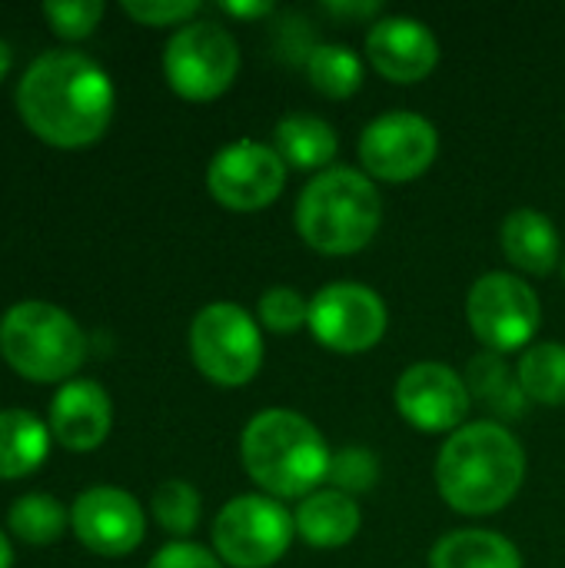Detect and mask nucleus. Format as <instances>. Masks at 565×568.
I'll use <instances>...</instances> for the list:
<instances>
[{
    "instance_id": "6e6552de",
    "label": "nucleus",
    "mask_w": 565,
    "mask_h": 568,
    "mask_svg": "<svg viewBox=\"0 0 565 568\" xmlns=\"http://www.w3.org/2000/svg\"><path fill=\"white\" fill-rule=\"evenodd\" d=\"M163 70L180 97L213 100L236 80L240 47L226 27L213 20H190L167 40Z\"/></svg>"
},
{
    "instance_id": "a878e982",
    "label": "nucleus",
    "mask_w": 565,
    "mask_h": 568,
    "mask_svg": "<svg viewBox=\"0 0 565 568\" xmlns=\"http://www.w3.org/2000/svg\"><path fill=\"white\" fill-rule=\"evenodd\" d=\"M153 519L170 536H190L200 523V493L183 479H167L153 493Z\"/></svg>"
},
{
    "instance_id": "cd10ccee",
    "label": "nucleus",
    "mask_w": 565,
    "mask_h": 568,
    "mask_svg": "<svg viewBox=\"0 0 565 568\" xmlns=\"http://www.w3.org/2000/svg\"><path fill=\"white\" fill-rule=\"evenodd\" d=\"M260 323L273 333H296L310 326V303L293 286H270L260 296Z\"/></svg>"
},
{
    "instance_id": "c85d7f7f",
    "label": "nucleus",
    "mask_w": 565,
    "mask_h": 568,
    "mask_svg": "<svg viewBox=\"0 0 565 568\" xmlns=\"http://www.w3.org/2000/svg\"><path fill=\"white\" fill-rule=\"evenodd\" d=\"M43 17L50 20V27L60 37L77 40V37H87L100 23L103 3L100 0H47L43 3Z\"/></svg>"
},
{
    "instance_id": "5701e85b",
    "label": "nucleus",
    "mask_w": 565,
    "mask_h": 568,
    "mask_svg": "<svg viewBox=\"0 0 565 568\" xmlns=\"http://www.w3.org/2000/svg\"><path fill=\"white\" fill-rule=\"evenodd\" d=\"M306 77L310 83L323 93V97H333V100H343V97H353L360 87H363V60L343 47V43H316L306 57Z\"/></svg>"
},
{
    "instance_id": "c756f323",
    "label": "nucleus",
    "mask_w": 565,
    "mask_h": 568,
    "mask_svg": "<svg viewBox=\"0 0 565 568\" xmlns=\"http://www.w3.org/2000/svg\"><path fill=\"white\" fill-rule=\"evenodd\" d=\"M123 10L140 23L167 27V23H180L200 13V3L196 0H123Z\"/></svg>"
},
{
    "instance_id": "72a5a7b5",
    "label": "nucleus",
    "mask_w": 565,
    "mask_h": 568,
    "mask_svg": "<svg viewBox=\"0 0 565 568\" xmlns=\"http://www.w3.org/2000/svg\"><path fill=\"white\" fill-rule=\"evenodd\" d=\"M10 559H13V552H10V542H7V536L0 532V568H10Z\"/></svg>"
},
{
    "instance_id": "20e7f679",
    "label": "nucleus",
    "mask_w": 565,
    "mask_h": 568,
    "mask_svg": "<svg viewBox=\"0 0 565 568\" xmlns=\"http://www.w3.org/2000/svg\"><path fill=\"white\" fill-rule=\"evenodd\" d=\"M383 220V200L373 180L350 166H330L316 173L296 200L300 236L326 253L346 256L363 250Z\"/></svg>"
},
{
    "instance_id": "dca6fc26",
    "label": "nucleus",
    "mask_w": 565,
    "mask_h": 568,
    "mask_svg": "<svg viewBox=\"0 0 565 568\" xmlns=\"http://www.w3.org/2000/svg\"><path fill=\"white\" fill-rule=\"evenodd\" d=\"M113 423L110 396L93 379H70L50 403V429L53 436L77 453L97 449Z\"/></svg>"
},
{
    "instance_id": "7c9ffc66",
    "label": "nucleus",
    "mask_w": 565,
    "mask_h": 568,
    "mask_svg": "<svg viewBox=\"0 0 565 568\" xmlns=\"http://www.w3.org/2000/svg\"><path fill=\"white\" fill-rule=\"evenodd\" d=\"M147 568H223L220 566V559L210 552V549H203V546H196V542H170V546H163L157 556H153V562Z\"/></svg>"
},
{
    "instance_id": "7ed1b4c3",
    "label": "nucleus",
    "mask_w": 565,
    "mask_h": 568,
    "mask_svg": "<svg viewBox=\"0 0 565 568\" xmlns=\"http://www.w3.org/2000/svg\"><path fill=\"white\" fill-rule=\"evenodd\" d=\"M240 459L246 476L270 499H306L326 483L333 453L306 416L263 409L240 436Z\"/></svg>"
},
{
    "instance_id": "6ab92c4d",
    "label": "nucleus",
    "mask_w": 565,
    "mask_h": 568,
    "mask_svg": "<svg viewBox=\"0 0 565 568\" xmlns=\"http://www.w3.org/2000/svg\"><path fill=\"white\" fill-rule=\"evenodd\" d=\"M273 150L280 153V160L286 166L296 170H330V163L336 160L340 140L336 130L313 113H290L276 123L273 130Z\"/></svg>"
},
{
    "instance_id": "473e14b6",
    "label": "nucleus",
    "mask_w": 565,
    "mask_h": 568,
    "mask_svg": "<svg viewBox=\"0 0 565 568\" xmlns=\"http://www.w3.org/2000/svg\"><path fill=\"white\" fill-rule=\"evenodd\" d=\"M330 10L333 13H350V17H366V13L380 10V3L376 0H370V3H330Z\"/></svg>"
},
{
    "instance_id": "4be33fe9",
    "label": "nucleus",
    "mask_w": 565,
    "mask_h": 568,
    "mask_svg": "<svg viewBox=\"0 0 565 568\" xmlns=\"http://www.w3.org/2000/svg\"><path fill=\"white\" fill-rule=\"evenodd\" d=\"M516 379L526 399L543 406H565V346L563 343H536L523 353Z\"/></svg>"
},
{
    "instance_id": "f3484780",
    "label": "nucleus",
    "mask_w": 565,
    "mask_h": 568,
    "mask_svg": "<svg viewBox=\"0 0 565 568\" xmlns=\"http://www.w3.org/2000/svg\"><path fill=\"white\" fill-rule=\"evenodd\" d=\"M500 240H503L506 260L519 266L523 273L546 276L559 263V233L553 220L539 210H529V206L513 210L500 226Z\"/></svg>"
},
{
    "instance_id": "9d476101",
    "label": "nucleus",
    "mask_w": 565,
    "mask_h": 568,
    "mask_svg": "<svg viewBox=\"0 0 565 568\" xmlns=\"http://www.w3.org/2000/svg\"><path fill=\"white\" fill-rule=\"evenodd\" d=\"M440 153L436 126L413 110H390L366 123L360 136V160L370 176L386 183L416 180Z\"/></svg>"
},
{
    "instance_id": "aec40b11",
    "label": "nucleus",
    "mask_w": 565,
    "mask_h": 568,
    "mask_svg": "<svg viewBox=\"0 0 565 568\" xmlns=\"http://www.w3.org/2000/svg\"><path fill=\"white\" fill-rule=\"evenodd\" d=\"M430 568H523V556L500 532L456 529L433 546Z\"/></svg>"
},
{
    "instance_id": "9b49d317",
    "label": "nucleus",
    "mask_w": 565,
    "mask_h": 568,
    "mask_svg": "<svg viewBox=\"0 0 565 568\" xmlns=\"http://www.w3.org/2000/svg\"><path fill=\"white\" fill-rule=\"evenodd\" d=\"M386 303L363 283H330L310 300V329L333 353H366L386 333Z\"/></svg>"
},
{
    "instance_id": "393cba45",
    "label": "nucleus",
    "mask_w": 565,
    "mask_h": 568,
    "mask_svg": "<svg viewBox=\"0 0 565 568\" xmlns=\"http://www.w3.org/2000/svg\"><path fill=\"white\" fill-rule=\"evenodd\" d=\"M470 393H476L480 399H486L493 409H500L503 416H519L523 413V386L519 379L509 376V369L503 366L500 353H486V356H476L470 363Z\"/></svg>"
},
{
    "instance_id": "f704fd0d",
    "label": "nucleus",
    "mask_w": 565,
    "mask_h": 568,
    "mask_svg": "<svg viewBox=\"0 0 565 568\" xmlns=\"http://www.w3.org/2000/svg\"><path fill=\"white\" fill-rule=\"evenodd\" d=\"M10 60H13V57H10V47L0 40V80H3V73L10 70Z\"/></svg>"
},
{
    "instance_id": "f257e3e1",
    "label": "nucleus",
    "mask_w": 565,
    "mask_h": 568,
    "mask_svg": "<svg viewBox=\"0 0 565 568\" xmlns=\"http://www.w3.org/2000/svg\"><path fill=\"white\" fill-rule=\"evenodd\" d=\"M17 110L40 140L83 146L93 143L113 116V83L87 53L47 50L20 77Z\"/></svg>"
},
{
    "instance_id": "39448f33",
    "label": "nucleus",
    "mask_w": 565,
    "mask_h": 568,
    "mask_svg": "<svg viewBox=\"0 0 565 568\" xmlns=\"http://www.w3.org/2000/svg\"><path fill=\"white\" fill-rule=\"evenodd\" d=\"M3 359L33 383H57L80 369L87 336L70 313L53 303H17L0 320Z\"/></svg>"
},
{
    "instance_id": "b1692460",
    "label": "nucleus",
    "mask_w": 565,
    "mask_h": 568,
    "mask_svg": "<svg viewBox=\"0 0 565 568\" xmlns=\"http://www.w3.org/2000/svg\"><path fill=\"white\" fill-rule=\"evenodd\" d=\"M70 523V513L63 509L60 499L47 496V493H27L20 496L10 513H7V526L17 539L30 542V546H50L63 536Z\"/></svg>"
},
{
    "instance_id": "2f4dec72",
    "label": "nucleus",
    "mask_w": 565,
    "mask_h": 568,
    "mask_svg": "<svg viewBox=\"0 0 565 568\" xmlns=\"http://www.w3.org/2000/svg\"><path fill=\"white\" fill-rule=\"evenodd\" d=\"M226 13L233 17H263V13H273V3L263 0V3H220Z\"/></svg>"
},
{
    "instance_id": "f8f14e48",
    "label": "nucleus",
    "mask_w": 565,
    "mask_h": 568,
    "mask_svg": "<svg viewBox=\"0 0 565 568\" xmlns=\"http://www.w3.org/2000/svg\"><path fill=\"white\" fill-rule=\"evenodd\" d=\"M286 183V163L280 153L256 140H236L223 146L206 166V190L226 210H263Z\"/></svg>"
},
{
    "instance_id": "2eb2a0df",
    "label": "nucleus",
    "mask_w": 565,
    "mask_h": 568,
    "mask_svg": "<svg viewBox=\"0 0 565 568\" xmlns=\"http://www.w3.org/2000/svg\"><path fill=\"white\" fill-rule=\"evenodd\" d=\"M366 57L386 80L416 83L436 67L440 43L436 33L416 17H383L366 33Z\"/></svg>"
},
{
    "instance_id": "ddd939ff",
    "label": "nucleus",
    "mask_w": 565,
    "mask_h": 568,
    "mask_svg": "<svg viewBox=\"0 0 565 568\" xmlns=\"http://www.w3.org/2000/svg\"><path fill=\"white\" fill-rule=\"evenodd\" d=\"M396 409L420 433H456L470 413V386L446 363H413L396 379Z\"/></svg>"
},
{
    "instance_id": "a211bd4d",
    "label": "nucleus",
    "mask_w": 565,
    "mask_h": 568,
    "mask_svg": "<svg viewBox=\"0 0 565 568\" xmlns=\"http://www.w3.org/2000/svg\"><path fill=\"white\" fill-rule=\"evenodd\" d=\"M293 519H296V536L316 549H340L363 526L360 506L353 503V496L340 489H316L296 506Z\"/></svg>"
},
{
    "instance_id": "423d86ee",
    "label": "nucleus",
    "mask_w": 565,
    "mask_h": 568,
    "mask_svg": "<svg viewBox=\"0 0 565 568\" xmlns=\"http://www.w3.org/2000/svg\"><path fill=\"white\" fill-rule=\"evenodd\" d=\"M196 369L220 386H243L263 366V333L236 303H210L190 326Z\"/></svg>"
},
{
    "instance_id": "f03ea898",
    "label": "nucleus",
    "mask_w": 565,
    "mask_h": 568,
    "mask_svg": "<svg viewBox=\"0 0 565 568\" xmlns=\"http://www.w3.org/2000/svg\"><path fill=\"white\" fill-rule=\"evenodd\" d=\"M526 476L519 439L500 423L460 426L440 449V496L463 516H490L513 503Z\"/></svg>"
},
{
    "instance_id": "4468645a",
    "label": "nucleus",
    "mask_w": 565,
    "mask_h": 568,
    "mask_svg": "<svg viewBox=\"0 0 565 568\" xmlns=\"http://www.w3.org/2000/svg\"><path fill=\"white\" fill-rule=\"evenodd\" d=\"M70 526L90 552L127 556L143 542L147 519L130 493L113 486H97L77 496L70 509Z\"/></svg>"
},
{
    "instance_id": "0eeeda50",
    "label": "nucleus",
    "mask_w": 565,
    "mask_h": 568,
    "mask_svg": "<svg viewBox=\"0 0 565 568\" xmlns=\"http://www.w3.org/2000/svg\"><path fill=\"white\" fill-rule=\"evenodd\" d=\"M296 536V519L270 496H236L213 523L216 556L233 568H266L280 562Z\"/></svg>"
},
{
    "instance_id": "1a4fd4ad",
    "label": "nucleus",
    "mask_w": 565,
    "mask_h": 568,
    "mask_svg": "<svg viewBox=\"0 0 565 568\" xmlns=\"http://www.w3.org/2000/svg\"><path fill=\"white\" fill-rule=\"evenodd\" d=\"M466 316L490 353H513L533 343L539 329V300L526 280L513 273H486L470 290Z\"/></svg>"
},
{
    "instance_id": "bb28decb",
    "label": "nucleus",
    "mask_w": 565,
    "mask_h": 568,
    "mask_svg": "<svg viewBox=\"0 0 565 568\" xmlns=\"http://www.w3.org/2000/svg\"><path fill=\"white\" fill-rule=\"evenodd\" d=\"M326 483L346 496L370 493L380 483V459L366 446H346V449L333 453Z\"/></svg>"
},
{
    "instance_id": "412c9836",
    "label": "nucleus",
    "mask_w": 565,
    "mask_h": 568,
    "mask_svg": "<svg viewBox=\"0 0 565 568\" xmlns=\"http://www.w3.org/2000/svg\"><path fill=\"white\" fill-rule=\"evenodd\" d=\"M50 449L47 426L27 409L0 413V479H20L33 473Z\"/></svg>"
}]
</instances>
